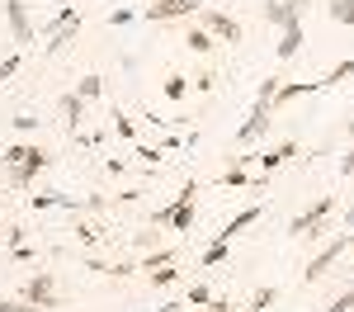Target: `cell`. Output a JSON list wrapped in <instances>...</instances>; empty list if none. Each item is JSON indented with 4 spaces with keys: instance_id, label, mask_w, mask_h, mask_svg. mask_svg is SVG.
I'll use <instances>...</instances> for the list:
<instances>
[{
    "instance_id": "cell-1",
    "label": "cell",
    "mask_w": 354,
    "mask_h": 312,
    "mask_svg": "<svg viewBox=\"0 0 354 312\" xmlns=\"http://www.w3.org/2000/svg\"><path fill=\"white\" fill-rule=\"evenodd\" d=\"M194 194H198V180L189 185H180V194L161 203L156 213H151V227H170V232H189L194 227Z\"/></svg>"
},
{
    "instance_id": "cell-2",
    "label": "cell",
    "mask_w": 354,
    "mask_h": 312,
    "mask_svg": "<svg viewBox=\"0 0 354 312\" xmlns=\"http://www.w3.org/2000/svg\"><path fill=\"white\" fill-rule=\"evenodd\" d=\"M81 24H85V15L76 10V5L57 10V19H53V24H43V33H48V57L66 53V48L76 43V33H81Z\"/></svg>"
},
{
    "instance_id": "cell-3",
    "label": "cell",
    "mask_w": 354,
    "mask_h": 312,
    "mask_svg": "<svg viewBox=\"0 0 354 312\" xmlns=\"http://www.w3.org/2000/svg\"><path fill=\"white\" fill-rule=\"evenodd\" d=\"M330 213H335V199H317L312 208H302L298 218L288 223V237H298V241H317L322 232H326V223H330Z\"/></svg>"
},
{
    "instance_id": "cell-4",
    "label": "cell",
    "mask_w": 354,
    "mask_h": 312,
    "mask_svg": "<svg viewBox=\"0 0 354 312\" xmlns=\"http://www.w3.org/2000/svg\"><path fill=\"white\" fill-rule=\"evenodd\" d=\"M19 298H24V303H33L38 312L62 308V288H57V275H53V270H38V275H28V279L19 284Z\"/></svg>"
},
{
    "instance_id": "cell-5",
    "label": "cell",
    "mask_w": 354,
    "mask_h": 312,
    "mask_svg": "<svg viewBox=\"0 0 354 312\" xmlns=\"http://www.w3.org/2000/svg\"><path fill=\"white\" fill-rule=\"evenodd\" d=\"M198 10H203L198 0H147V5H142V19H147V24H175V19L189 24Z\"/></svg>"
},
{
    "instance_id": "cell-6",
    "label": "cell",
    "mask_w": 354,
    "mask_h": 312,
    "mask_svg": "<svg viewBox=\"0 0 354 312\" xmlns=\"http://www.w3.org/2000/svg\"><path fill=\"white\" fill-rule=\"evenodd\" d=\"M198 28H208V33H213L218 43H227V48H236V43H241V38H245L241 19H232L227 10H208V5L198 10Z\"/></svg>"
},
{
    "instance_id": "cell-7",
    "label": "cell",
    "mask_w": 354,
    "mask_h": 312,
    "mask_svg": "<svg viewBox=\"0 0 354 312\" xmlns=\"http://www.w3.org/2000/svg\"><path fill=\"white\" fill-rule=\"evenodd\" d=\"M345 251H350V246H345V237H330L326 246H322V251L307 260V270H302V284H307V288H312V284H322V279L330 275V265H335V260H340Z\"/></svg>"
},
{
    "instance_id": "cell-8",
    "label": "cell",
    "mask_w": 354,
    "mask_h": 312,
    "mask_svg": "<svg viewBox=\"0 0 354 312\" xmlns=\"http://www.w3.org/2000/svg\"><path fill=\"white\" fill-rule=\"evenodd\" d=\"M48 166H53V152L33 142V147H28V156H24V166L10 170V185H15V190H28V185L38 180V170H48Z\"/></svg>"
},
{
    "instance_id": "cell-9",
    "label": "cell",
    "mask_w": 354,
    "mask_h": 312,
    "mask_svg": "<svg viewBox=\"0 0 354 312\" xmlns=\"http://www.w3.org/2000/svg\"><path fill=\"white\" fill-rule=\"evenodd\" d=\"M312 0H265V24L274 28H288V24H302Z\"/></svg>"
},
{
    "instance_id": "cell-10",
    "label": "cell",
    "mask_w": 354,
    "mask_h": 312,
    "mask_svg": "<svg viewBox=\"0 0 354 312\" xmlns=\"http://www.w3.org/2000/svg\"><path fill=\"white\" fill-rule=\"evenodd\" d=\"M302 152V142L298 138H288V142H279V147H270V152H260L255 161H260V180H270V170H279V166H288L293 156Z\"/></svg>"
},
{
    "instance_id": "cell-11",
    "label": "cell",
    "mask_w": 354,
    "mask_h": 312,
    "mask_svg": "<svg viewBox=\"0 0 354 312\" xmlns=\"http://www.w3.org/2000/svg\"><path fill=\"white\" fill-rule=\"evenodd\" d=\"M270 123H274V109H270V104H255V109H250V118L241 123V133H236V147H250V142H260Z\"/></svg>"
},
{
    "instance_id": "cell-12",
    "label": "cell",
    "mask_w": 354,
    "mask_h": 312,
    "mask_svg": "<svg viewBox=\"0 0 354 312\" xmlns=\"http://www.w3.org/2000/svg\"><path fill=\"white\" fill-rule=\"evenodd\" d=\"M5 19L15 43H33V19H28V0H5Z\"/></svg>"
},
{
    "instance_id": "cell-13",
    "label": "cell",
    "mask_w": 354,
    "mask_h": 312,
    "mask_svg": "<svg viewBox=\"0 0 354 312\" xmlns=\"http://www.w3.org/2000/svg\"><path fill=\"white\" fill-rule=\"evenodd\" d=\"M260 213H265L260 203H245V208H241V213H236V218H232V223H222V232H218V237H213V241H232L236 232H245V227H250V223H260Z\"/></svg>"
},
{
    "instance_id": "cell-14",
    "label": "cell",
    "mask_w": 354,
    "mask_h": 312,
    "mask_svg": "<svg viewBox=\"0 0 354 312\" xmlns=\"http://www.w3.org/2000/svg\"><path fill=\"white\" fill-rule=\"evenodd\" d=\"M57 113H62L66 128H81V123H85V100L76 95V90H66V95L57 100Z\"/></svg>"
},
{
    "instance_id": "cell-15",
    "label": "cell",
    "mask_w": 354,
    "mask_h": 312,
    "mask_svg": "<svg viewBox=\"0 0 354 312\" xmlns=\"http://www.w3.org/2000/svg\"><path fill=\"white\" fill-rule=\"evenodd\" d=\"M279 62H293V57L302 53V24H288V28H279Z\"/></svg>"
},
{
    "instance_id": "cell-16",
    "label": "cell",
    "mask_w": 354,
    "mask_h": 312,
    "mask_svg": "<svg viewBox=\"0 0 354 312\" xmlns=\"http://www.w3.org/2000/svg\"><path fill=\"white\" fill-rule=\"evenodd\" d=\"M185 43H189V53H198V57H208L213 48H218V38H213L208 28H198V24L185 28Z\"/></svg>"
},
{
    "instance_id": "cell-17",
    "label": "cell",
    "mask_w": 354,
    "mask_h": 312,
    "mask_svg": "<svg viewBox=\"0 0 354 312\" xmlns=\"http://www.w3.org/2000/svg\"><path fill=\"white\" fill-rule=\"evenodd\" d=\"M161 95L170 100V104H180V100L189 95V76H180V71H170V76L161 81Z\"/></svg>"
},
{
    "instance_id": "cell-18",
    "label": "cell",
    "mask_w": 354,
    "mask_h": 312,
    "mask_svg": "<svg viewBox=\"0 0 354 312\" xmlns=\"http://www.w3.org/2000/svg\"><path fill=\"white\" fill-rule=\"evenodd\" d=\"M76 95H81L85 104H90V100H100V95H104V76H100V71L81 76V81H76Z\"/></svg>"
},
{
    "instance_id": "cell-19",
    "label": "cell",
    "mask_w": 354,
    "mask_h": 312,
    "mask_svg": "<svg viewBox=\"0 0 354 312\" xmlns=\"http://www.w3.org/2000/svg\"><path fill=\"white\" fill-rule=\"evenodd\" d=\"M218 185H222V190H245V185H250V175H245L241 161H232V166L218 175Z\"/></svg>"
},
{
    "instance_id": "cell-20",
    "label": "cell",
    "mask_w": 354,
    "mask_h": 312,
    "mask_svg": "<svg viewBox=\"0 0 354 312\" xmlns=\"http://www.w3.org/2000/svg\"><path fill=\"white\" fill-rule=\"evenodd\" d=\"M175 260H180V251H170V246H156V251L147 255L137 270H147V275H151V270H161V265H175Z\"/></svg>"
},
{
    "instance_id": "cell-21",
    "label": "cell",
    "mask_w": 354,
    "mask_h": 312,
    "mask_svg": "<svg viewBox=\"0 0 354 312\" xmlns=\"http://www.w3.org/2000/svg\"><path fill=\"white\" fill-rule=\"evenodd\" d=\"M147 279H151V288H170V284L185 279V270H180V265H161V270H151Z\"/></svg>"
},
{
    "instance_id": "cell-22",
    "label": "cell",
    "mask_w": 354,
    "mask_h": 312,
    "mask_svg": "<svg viewBox=\"0 0 354 312\" xmlns=\"http://www.w3.org/2000/svg\"><path fill=\"white\" fill-rule=\"evenodd\" d=\"M326 15L335 19V24L354 28V0H326Z\"/></svg>"
},
{
    "instance_id": "cell-23",
    "label": "cell",
    "mask_w": 354,
    "mask_h": 312,
    "mask_svg": "<svg viewBox=\"0 0 354 312\" xmlns=\"http://www.w3.org/2000/svg\"><path fill=\"white\" fill-rule=\"evenodd\" d=\"M218 293L208 288V284H189V293H185V308H208Z\"/></svg>"
},
{
    "instance_id": "cell-24",
    "label": "cell",
    "mask_w": 354,
    "mask_h": 312,
    "mask_svg": "<svg viewBox=\"0 0 354 312\" xmlns=\"http://www.w3.org/2000/svg\"><path fill=\"white\" fill-rule=\"evenodd\" d=\"M28 147H33V142H15V147H5V152H0V166H24V156H28Z\"/></svg>"
},
{
    "instance_id": "cell-25",
    "label": "cell",
    "mask_w": 354,
    "mask_h": 312,
    "mask_svg": "<svg viewBox=\"0 0 354 312\" xmlns=\"http://www.w3.org/2000/svg\"><path fill=\"white\" fill-rule=\"evenodd\" d=\"M227 246H232V241H213L208 251L198 255V265H203V270H213V265H222V260H227Z\"/></svg>"
},
{
    "instance_id": "cell-26",
    "label": "cell",
    "mask_w": 354,
    "mask_h": 312,
    "mask_svg": "<svg viewBox=\"0 0 354 312\" xmlns=\"http://www.w3.org/2000/svg\"><path fill=\"white\" fill-rule=\"evenodd\" d=\"M113 128H118V138H123V142H137V123L123 109H113Z\"/></svg>"
},
{
    "instance_id": "cell-27",
    "label": "cell",
    "mask_w": 354,
    "mask_h": 312,
    "mask_svg": "<svg viewBox=\"0 0 354 312\" xmlns=\"http://www.w3.org/2000/svg\"><path fill=\"white\" fill-rule=\"evenodd\" d=\"M279 81H283V76H265L260 90H255V104H270V109H274V90H279Z\"/></svg>"
},
{
    "instance_id": "cell-28",
    "label": "cell",
    "mask_w": 354,
    "mask_h": 312,
    "mask_svg": "<svg viewBox=\"0 0 354 312\" xmlns=\"http://www.w3.org/2000/svg\"><path fill=\"white\" fill-rule=\"evenodd\" d=\"M19 62H24V53H10L5 62H0V85H5L10 76H15V71H19Z\"/></svg>"
},
{
    "instance_id": "cell-29",
    "label": "cell",
    "mask_w": 354,
    "mask_h": 312,
    "mask_svg": "<svg viewBox=\"0 0 354 312\" xmlns=\"http://www.w3.org/2000/svg\"><path fill=\"white\" fill-rule=\"evenodd\" d=\"M100 232H104V227H95V223H76V237H81L85 246H95V241H100Z\"/></svg>"
},
{
    "instance_id": "cell-30",
    "label": "cell",
    "mask_w": 354,
    "mask_h": 312,
    "mask_svg": "<svg viewBox=\"0 0 354 312\" xmlns=\"http://www.w3.org/2000/svg\"><path fill=\"white\" fill-rule=\"evenodd\" d=\"M213 85H218V71H198V76H194V90H198V95H208Z\"/></svg>"
},
{
    "instance_id": "cell-31",
    "label": "cell",
    "mask_w": 354,
    "mask_h": 312,
    "mask_svg": "<svg viewBox=\"0 0 354 312\" xmlns=\"http://www.w3.org/2000/svg\"><path fill=\"white\" fill-rule=\"evenodd\" d=\"M0 312H38V308L24 303V298H0Z\"/></svg>"
},
{
    "instance_id": "cell-32",
    "label": "cell",
    "mask_w": 354,
    "mask_h": 312,
    "mask_svg": "<svg viewBox=\"0 0 354 312\" xmlns=\"http://www.w3.org/2000/svg\"><path fill=\"white\" fill-rule=\"evenodd\" d=\"M24 241H28V227H10V232H5V246H10V251L24 246Z\"/></svg>"
},
{
    "instance_id": "cell-33",
    "label": "cell",
    "mask_w": 354,
    "mask_h": 312,
    "mask_svg": "<svg viewBox=\"0 0 354 312\" xmlns=\"http://www.w3.org/2000/svg\"><path fill=\"white\" fill-rule=\"evenodd\" d=\"M326 312H354V288H345V293H340V298H335Z\"/></svg>"
},
{
    "instance_id": "cell-34",
    "label": "cell",
    "mask_w": 354,
    "mask_h": 312,
    "mask_svg": "<svg viewBox=\"0 0 354 312\" xmlns=\"http://www.w3.org/2000/svg\"><path fill=\"white\" fill-rule=\"evenodd\" d=\"M137 246H142V251H151V246H161V232H151V227H147V232H137Z\"/></svg>"
},
{
    "instance_id": "cell-35",
    "label": "cell",
    "mask_w": 354,
    "mask_h": 312,
    "mask_svg": "<svg viewBox=\"0 0 354 312\" xmlns=\"http://www.w3.org/2000/svg\"><path fill=\"white\" fill-rule=\"evenodd\" d=\"M133 19H137V10H113V15H109V24H113V28L133 24Z\"/></svg>"
},
{
    "instance_id": "cell-36",
    "label": "cell",
    "mask_w": 354,
    "mask_h": 312,
    "mask_svg": "<svg viewBox=\"0 0 354 312\" xmlns=\"http://www.w3.org/2000/svg\"><path fill=\"white\" fill-rule=\"evenodd\" d=\"M340 180H354V147L340 156Z\"/></svg>"
},
{
    "instance_id": "cell-37",
    "label": "cell",
    "mask_w": 354,
    "mask_h": 312,
    "mask_svg": "<svg viewBox=\"0 0 354 312\" xmlns=\"http://www.w3.org/2000/svg\"><path fill=\"white\" fill-rule=\"evenodd\" d=\"M208 312H236V303H232V298H213V303H208Z\"/></svg>"
},
{
    "instance_id": "cell-38",
    "label": "cell",
    "mask_w": 354,
    "mask_h": 312,
    "mask_svg": "<svg viewBox=\"0 0 354 312\" xmlns=\"http://www.w3.org/2000/svg\"><path fill=\"white\" fill-rule=\"evenodd\" d=\"M161 312H185V303H165V308Z\"/></svg>"
},
{
    "instance_id": "cell-39",
    "label": "cell",
    "mask_w": 354,
    "mask_h": 312,
    "mask_svg": "<svg viewBox=\"0 0 354 312\" xmlns=\"http://www.w3.org/2000/svg\"><path fill=\"white\" fill-rule=\"evenodd\" d=\"M345 246H350V251H354V232H350V237H345Z\"/></svg>"
},
{
    "instance_id": "cell-40",
    "label": "cell",
    "mask_w": 354,
    "mask_h": 312,
    "mask_svg": "<svg viewBox=\"0 0 354 312\" xmlns=\"http://www.w3.org/2000/svg\"><path fill=\"white\" fill-rule=\"evenodd\" d=\"M0 208H5V190H0Z\"/></svg>"
},
{
    "instance_id": "cell-41",
    "label": "cell",
    "mask_w": 354,
    "mask_h": 312,
    "mask_svg": "<svg viewBox=\"0 0 354 312\" xmlns=\"http://www.w3.org/2000/svg\"><path fill=\"white\" fill-rule=\"evenodd\" d=\"M350 138H354V123H350Z\"/></svg>"
}]
</instances>
